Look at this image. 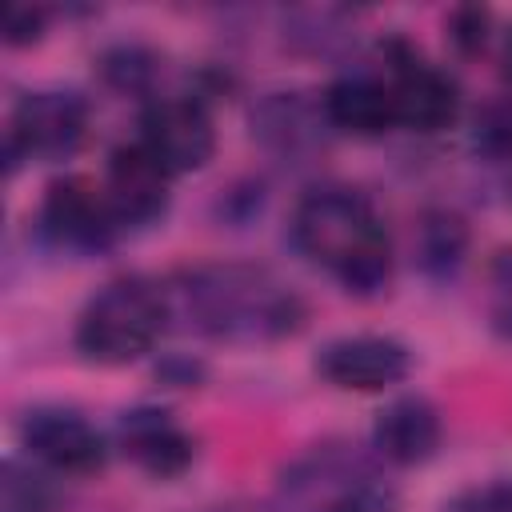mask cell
I'll return each instance as SVG.
<instances>
[{"label": "cell", "mask_w": 512, "mask_h": 512, "mask_svg": "<svg viewBox=\"0 0 512 512\" xmlns=\"http://www.w3.org/2000/svg\"><path fill=\"white\" fill-rule=\"evenodd\" d=\"M48 28V8L40 4H12L4 12V44L8 48H28L44 36Z\"/></svg>", "instance_id": "ffe728a7"}, {"label": "cell", "mask_w": 512, "mask_h": 512, "mask_svg": "<svg viewBox=\"0 0 512 512\" xmlns=\"http://www.w3.org/2000/svg\"><path fill=\"white\" fill-rule=\"evenodd\" d=\"M444 512H512V480H492L484 488L460 492Z\"/></svg>", "instance_id": "7402d4cb"}, {"label": "cell", "mask_w": 512, "mask_h": 512, "mask_svg": "<svg viewBox=\"0 0 512 512\" xmlns=\"http://www.w3.org/2000/svg\"><path fill=\"white\" fill-rule=\"evenodd\" d=\"M136 140L172 172H200L216 152V124L204 100L196 96H152L140 108Z\"/></svg>", "instance_id": "52a82bcc"}, {"label": "cell", "mask_w": 512, "mask_h": 512, "mask_svg": "<svg viewBox=\"0 0 512 512\" xmlns=\"http://www.w3.org/2000/svg\"><path fill=\"white\" fill-rule=\"evenodd\" d=\"M504 68H508V76H512V32H508V44H504Z\"/></svg>", "instance_id": "d4e9b609"}, {"label": "cell", "mask_w": 512, "mask_h": 512, "mask_svg": "<svg viewBox=\"0 0 512 512\" xmlns=\"http://www.w3.org/2000/svg\"><path fill=\"white\" fill-rule=\"evenodd\" d=\"M160 288L172 320L224 344H272L296 336L308 320L304 296L260 264H192Z\"/></svg>", "instance_id": "6da1fadb"}, {"label": "cell", "mask_w": 512, "mask_h": 512, "mask_svg": "<svg viewBox=\"0 0 512 512\" xmlns=\"http://www.w3.org/2000/svg\"><path fill=\"white\" fill-rule=\"evenodd\" d=\"M320 104H324L328 128L340 132V136L376 140V136L396 128L392 84L372 76V72H344V76H336L320 92Z\"/></svg>", "instance_id": "5bb4252c"}, {"label": "cell", "mask_w": 512, "mask_h": 512, "mask_svg": "<svg viewBox=\"0 0 512 512\" xmlns=\"http://www.w3.org/2000/svg\"><path fill=\"white\" fill-rule=\"evenodd\" d=\"M440 440H444L440 408L420 392H404L376 412L372 448L380 460H388L396 468H416V464L432 460L440 452Z\"/></svg>", "instance_id": "4fadbf2b"}, {"label": "cell", "mask_w": 512, "mask_h": 512, "mask_svg": "<svg viewBox=\"0 0 512 512\" xmlns=\"http://www.w3.org/2000/svg\"><path fill=\"white\" fill-rule=\"evenodd\" d=\"M156 376H160L168 388H196V384L204 380V364L192 360V356H184V352H172V356H164V360L156 364Z\"/></svg>", "instance_id": "603a6c76"}, {"label": "cell", "mask_w": 512, "mask_h": 512, "mask_svg": "<svg viewBox=\"0 0 512 512\" xmlns=\"http://www.w3.org/2000/svg\"><path fill=\"white\" fill-rule=\"evenodd\" d=\"M164 72V60L156 48L140 44V40H116L96 56V76L104 88L120 92V96H152L156 80Z\"/></svg>", "instance_id": "e0dca14e"}, {"label": "cell", "mask_w": 512, "mask_h": 512, "mask_svg": "<svg viewBox=\"0 0 512 512\" xmlns=\"http://www.w3.org/2000/svg\"><path fill=\"white\" fill-rule=\"evenodd\" d=\"M88 100L72 88H36L24 92L8 116L4 160L8 176L20 160H68L88 140Z\"/></svg>", "instance_id": "277c9868"}, {"label": "cell", "mask_w": 512, "mask_h": 512, "mask_svg": "<svg viewBox=\"0 0 512 512\" xmlns=\"http://www.w3.org/2000/svg\"><path fill=\"white\" fill-rule=\"evenodd\" d=\"M316 376L340 392H384L392 384H404L412 372V348L396 336L376 332H352L320 344L312 360Z\"/></svg>", "instance_id": "9c48e42d"}, {"label": "cell", "mask_w": 512, "mask_h": 512, "mask_svg": "<svg viewBox=\"0 0 512 512\" xmlns=\"http://www.w3.org/2000/svg\"><path fill=\"white\" fill-rule=\"evenodd\" d=\"M384 56H388V72H392L388 84H392V100H396V124L424 132V136L452 128L460 116V104H464L456 76L428 64L400 36H392L384 44Z\"/></svg>", "instance_id": "ba28073f"}, {"label": "cell", "mask_w": 512, "mask_h": 512, "mask_svg": "<svg viewBox=\"0 0 512 512\" xmlns=\"http://www.w3.org/2000/svg\"><path fill=\"white\" fill-rule=\"evenodd\" d=\"M168 320L172 312L160 284L144 276H120L88 296V304L76 316L72 340L84 360L120 368L148 356L160 332L168 328Z\"/></svg>", "instance_id": "3957f363"}, {"label": "cell", "mask_w": 512, "mask_h": 512, "mask_svg": "<svg viewBox=\"0 0 512 512\" xmlns=\"http://www.w3.org/2000/svg\"><path fill=\"white\" fill-rule=\"evenodd\" d=\"M112 444L152 480H176L196 460V440L160 404H136L116 416Z\"/></svg>", "instance_id": "30bf717a"}, {"label": "cell", "mask_w": 512, "mask_h": 512, "mask_svg": "<svg viewBox=\"0 0 512 512\" xmlns=\"http://www.w3.org/2000/svg\"><path fill=\"white\" fill-rule=\"evenodd\" d=\"M476 148L488 156H508L512 152V96L492 100L476 116Z\"/></svg>", "instance_id": "ac0fdd59"}, {"label": "cell", "mask_w": 512, "mask_h": 512, "mask_svg": "<svg viewBox=\"0 0 512 512\" xmlns=\"http://www.w3.org/2000/svg\"><path fill=\"white\" fill-rule=\"evenodd\" d=\"M412 252H416V264H420L424 276L452 280L464 268V256H468V224H464V216L452 212V208H428L420 216V224H416Z\"/></svg>", "instance_id": "9a60e30c"}, {"label": "cell", "mask_w": 512, "mask_h": 512, "mask_svg": "<svg viewBox=\"0 0 512 512\" xmlns=\"http://www.w3.org/2000/svg\"><path fill=\"white\" fill-rule=\"evenodd\" d=\"M172 172L140 144H116L108 152V168H104V196L116 212V220L124 228H148L156 224L168 204H172Z\"/></svg>", "instance_id": "8fae6325"}, {"label": "cell", "mask_w": 512, "mask_h": 512, "mask_svg": "<svg viewBox=\"0 0 512 512\" xmlns=\"http://www.w3.org/2000/svg\"><path fill=\"white\" fill-rule=\"evenodd\" d=\"M20 448L56 476H96L108 464V436L76 408L36 404L20 420Z\"/></svg>", "instance_id": "8992f818"}, {"label": "cell", "mask_w": 512, "mask_h": 512, "mask_svg": "<svg viewBox=\"0 0 512 512\" xmlns=\"http://www.w3.org/2000/svg\"><path fill=\"white\" fill-rule=\"evenodd\" d=\"M492 332H496L500 340H508V344H512V300H508V304H500V308H492Z\"/></svg>", "instance_id": "cb8c5ba5"}, {"label": "cell", "mask_w": 512, "mask_h": 512, "mask_svg": "<svg viewBox=\"0 0 512 512\" xmlns=\"http://www.w3.org/2000/svg\"><path fill=\"white\" fill-rule=\"evenodd\" d=\"M260 208H264V184H260V180L232 184V188L216 200V212H220V220H228V224H248L252 216H260Z\"/></svg>", "instance_id": "44dd1931"}, {"label": "cell", "mask_w": 512, "mask_h": 512, "mask_svg": "<svg viewBox=\"0 0 512 512\" xmlns=\"http://www.w3.org/2000/svg\"><path fill=\"white\" fill-rule=\"evenodd\" d=\"M64 492L52 468L32 456H4L0 464V512H60Z\"/></svg>", "instance_id": "2e32d148"}, {"label": "cell", "mask_w": 512, "mask_h": 512, "mask_svg": "<svg viewBox=\"0 0 512 512\" xmlns=\"http://www.w3.org/2000/svg\"><path fill=\"white\" fill-rule=\"evenodd\" d=\"M36 228L44 244L72 252V256H96L112 248L120 236V220L104 196V184H92L84 176H56L36 208Z\"/></svg>", "instance_id": "5b68a950"}, {"label": "cell", "mask_w": 512, "mask_h": 512, "mask_svg": "<svg viewBox=\"0 0 512 512\" xmlns=\"http://www.w3.org/2000/svg\"><path fill=\"white\" fill-rule=\"evenodd\" d=\"M488 32H492V12H488V8H480V4L452 8V16H448V40H452L464 56L484 52Z\"/></svg>", "instance_id": "d6986e66"}, {"label": "cell", "mask_w": 512, "mask_h": 512, "mask_svg": "<svg viewBox=\"0 0 512 512\" xmlns=\"http://www.w3.org/2000/svg\"><path fill=\"white\" fill-rule=\"evenodd\" d=\"M292 248L336 276L348 296H380L392 280V240L376 204L352 184L308 188L288 216Z\"/></svg>", "instance_id": "7a4b0ae2"}, {"label": "cell", "mask_w": 512, "mask_h": 512, "mask_svg": "<svg viewBox=\"0 0 512 512\" xmlns=\"http://www.w3.org/2000/svg\"><path fill=\"white\" fill-rule=\"evenodd\" d=\"M252 140L280 160H312L328 140L320 96L308 92H264L248 112Z\"/></svg>", "instance_id": "7c38bea8"}]
</instances>
